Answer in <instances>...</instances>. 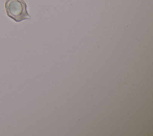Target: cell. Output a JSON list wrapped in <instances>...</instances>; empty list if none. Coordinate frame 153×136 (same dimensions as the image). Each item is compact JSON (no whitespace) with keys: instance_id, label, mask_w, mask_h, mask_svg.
<instances>
[{"instance_id":"6da1fadb","label":"cell","mask_w":153,"mask_h":136,"mask_svg":"<svg viewBox=\"0 0 153 136\" xmlns=\"http://www.w3.org/2000/svg\"><path fill=\"white\" fill-rule=\"evenodd\" d=\"M5 8L7 15L16 22L30 19L27 11V5L23 0H7Z\"/></svg>"}]
</instances>
